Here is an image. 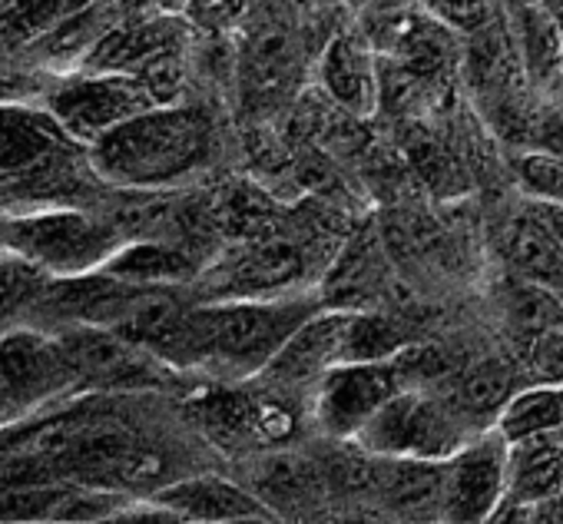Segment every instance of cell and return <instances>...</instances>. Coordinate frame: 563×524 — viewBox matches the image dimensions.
<instances>
[{
  "label": "cell",
  "instance_id": "5bb4252c",
  "mask_svg": "<svg viewBox=\"0 0 563 524\" xmlns=\"http://www.w3.org/2000/svg\"><path fill=\"white\" fill-rule=\"evenodd\" d=\"M153 501L173 511L176 521H272L275 517V507L262 494L219 474L169 481L153 494Z\"/></svg>",
  "mask_w": 563,
  "mask_h": 524
},
{
  "label": "cell",
  "instance_id": "4316f807",
  "mask_svg": "<svg viewBox=\"0 0 563 524\" xmlns=\"http://www.w3.org/2000/svg\"><path fill=\"white\" fill-rule=\"evenodd\" d=\"M14 408H18V402L11 399V392L4 389V382H0V422H4Z\"/></svg>",
  "mask_w": 563,
  "mask_h": 524
},
{
  "label": "cell",
  "instance_id": "7c38bea8",
  "mask_svg": "<svg viewBox=\"0 0 563 524\" xmlns=\"http://www.w3.org/2000/svg\"><path fill=\"white\" fill-rule=\"evenodd\" d=\"M444 461L372 455L365 491H372L382 501V507L391 511L395 517H408V521L444 517V474H448Z\"/></svg>",
  "mask_w": 563,
  "mask_h": 524
},
{
  "label": "cell",
  "instance_id": "484cf974",
  "mask_svg": "<svg viewBox=\"0 0 563 524\" xmlns=\"http://www.w3.org/2000/svg\"><path fill=\"white\" fill-rule=\"evenodd\" d=\"M533 216L540 219V226L563 245V206H543V203H533Z\"/></svg>",
  "mask_w": 563,
  "mask_h": 524
},
{
  "label": "cell",
  "instance_id": "f546056e",
  "mask_svg": "<svg viewBox=\"0 0 563 524\" xmlns=\"http://www.w3.org/2000/svg\"><path fill=\"white\" fill-rule=\"evenodd\" d=\"M556 24H560V34H563V8L556 11Z\"/></svg>",
  "mask_w": 563,
  "mask_h": 524
},
{
  "label": "cell",
  "instance_id": "8992f818",
  "mask_svg": "<svg viewBox=\"0 0 563 524\" xmlns=\"http://www.w3.org/2000/svg\"><path fill=\"white\" fill-rule=\"evenodd\" d=\"M405 362L408 349L391 359H362L335 365L312 392L322 432L332 438L355 441V435L372 422V415L401 389H408Z\"/></svg>",
  "mask_w": 563,
  "mask_h": 524
},
{
  "label": "cell",
  "instance_id": "7402d4cb",
  "mask_svg": "<svg viewBox=\"0 0 563 524\" xmlns=\"http://www.w3.org/2000/svg\"><path fill=\"white\" fill-rule=\"evenodd\" d=\"M514 179L523 196L543 206H563V153L523 150L514 156Z\"/></svg>",
  "mask_w": 563,
  "mask_h": 524
},
{
  "label": "cell",
  "instance_id": "e0dca14e",
  "mask_svg": "<svg viewBox=\"0 0 563 524\" xmlns=\"http://www.w3.org/2000/svg\"><path fill=\"white\" fill-rule=\"evenodd\" d=\"M103 270L126 283H136V286H173V283L192 280L196 262L186 249H179L173 242L130 239L110 255Z\"/></svg>",
  "mask_w": 563,
  "mask_h": 524
},
{
  "label": "cell",
  "instance_id": "5b68a950",
  "mask_svg": "<svg viewBox=\"0 0 563 524\" xmlns=\"http://www.w3.org/2000/svg\"><path fill=\"white\" fill-rule=\"evenodd\" d=\"M153 107L159 100L143 77L113 70H87L51 94V113L80 146H93L103 133Z\"/></svg>",
  "mask_w": 563,
  "mask_h": 524
},
{
  "label": "cell",
  "instance_id": "ba28073f",
  "mask_svg": "<svg viewBox=\"0 0 563 524\" xmlns=\"http://www.w3.org/2000/svg\"><path fill=\"white\" fill-rule=\"evenodd\" d=\"M444 474V521H487L510 488V441L490 428L461 445Z\"/></svg>",
  "mask_w": 563,
  "mask_h": 524
},
{
  "label": "cell",
  "instance_id": "9c48e42d",
  "mask_svg": "<svg viewBox=\"0 0 563 524\" xmlns=\"http://www.w3.org/2000/svg\"><path fill=\"white\" fill-rule=\"evenodd\" d=\"M306 255L292 242H249L232 249L209 273V299L289 296L302 283Z\"/></svg>",
  "mask_w": 563,
  "mask_h": 524
},
{
  "label": "cell",
  "instance_id": "277c9868",
  "mask_svg": "<svg viewBox=\"0 0 563 524\" xmlns=\"http://www.w3.org/2000/svg\"><path fill=\"white\" fill-rule=\"evenodd\" d=\"M471 438L464 408L408 385L372 415V422L355 435V445L385 458L444 461Z\"/></svg>",
  "mask_w": 563,
  "mask_h": 524
},
{
  "label": "cell",
  "instance_id": "4fadbf2b",
  "mask_svg": "<svg viewBox=\"0 0 563 524\" xmlns=\"http://www.w3.org/2000/svg\"><path fill=\"white\" fill-rule=\"evenodd\" d=\"M319 77L325 94L352 117L365 120L382 103V67L375 41L362 34H339L325 44L319 61Z\"/></svg>",
  "mask_w": 563,
  "mask_h": 524
},
{
  "label": "cell",
  "instance_id": "7a4b0ae2",
  "mask_svg": "<svg viewBox=\"0 0 563 524\" xmlns=\"http://www.w3.org/2000/svg\"><path fill=\"white\" fill-rule=\"evenodd\" d=\"M87 156L117 189H173L212 163L216 127L199 107L159 103L103 133Z\"/></svg>",
  "mask_w": 563,
  "mask_h": 524
},
{
  "label": "cell",
  "instance_id": "ffe728a7",
  "mask_svg": "<svg viewBox=\"0 0 563 524\" xmlns=\"http://www.w3.org/2000/svg\"><path fill=\"white\" fill-rule=\"evenodd\" d=\"M77 481H24L0 484V521H57Z\"/></svg>",
  "mask_w": 563,
  "mask_h": 524
},
{
  "label": "cell",
  "instance_id": "d6986e66",
  "mask_svg": "<svg viewBox=\"0 0 563 524\" xmlns=\"http://www.w3.org/2000/svg\"><path fill=\"white\" fill-rule=\"evenodd\" d=\"M126 18L123 0H97V4L70 14L44 34V54L57 61H87L93 47Z\"/></svg>",
  "mask_w": 563,
  "mask_h": 524
},
{
  "label": "cell",
  "instance_id": "603a6c76",
  "mask_svg": "<svg viewBox=\"0 0 563 524\" xmlns=\"http://www.w3.org/2000/svg\"><path fill=\"white\" fill-rule=\"evenodd\" d=\"M90 4H97V0H14V8L0 31L11 41H34Z\"/></svg>",
  "mask_w": 563,
  "mask_h": 524
},
{
  "label": "cell",
  "instance_id": "cb8c5ba5",
  "mask_svg": "<svg viewBox=\"0 0 563 524\" xmlns=\"http://www.w3.org/2000/svg\"><path fill=\"white\" fill-rule=\"evenodd\" d=\"M421 8L454 34L474 37L500 21L504 0H421Z\"/></svg>",
  "mask_w": 563,
  "mask_h": 524
},
{
  "label": "cell",
  "instance_id": "83f0119b",
  "mask_svg": "<svg viewBox=\"0 0 563 524\" xmlns=\"http://www.w3.org/2000/svg\"><path fill=\"white\" fill-rule=\"evenodd\" d=\"M11 8H14V0H0V28H4V21H8V14H11Z\"/></svg>",
  "mask_w": 563,
  "mask_h": 524
},
{
  "label": "cell",
  "instance_id": "6da1fadb",
  "mask_svg": "<svg viewBox=\"0 0 563 524\" xmlns=\"http://www.w3.org/2000/svg\"><path fill=\"white\" fill-rule=\"evenodd\" d=\"M322 306V293L209 299L202 306H183L153 346V356L173 365H206L222 375L255 379L286 346V339Z\"/></svg>",
  "mask_w": 563,
  "mask_h": 524
},
{
  "label": "cell",
  "instance_id": "52a82bcc",
  "mask_svg": "<svg viewBox=\"0 0 563 524\" xmlns=\"http://www.w3.org/2000/svg\"><path fill=\"white\" fill-rule=\"evenodd\" d=\"M352 319L355 309L322 306L286 339V346L255 379H262L275 392H316L335 365L349 362Z\"/></svg>",
  "mask_w": 563,
  "mask_h": 524
},
{
  "label": "cell",
  "instance_id": "2e32d148",
  "mask_svg": "<svg viewBox=\"0 0 563 524\" xmlns=\"http://www.w3.org/2000/svg\"><path fill=\"white\" fill-rule=\"evenodd\" d=\"M510 445L527 441H550L560 445L563 438V385L543 382L533 389H523L504 402L494 425Z\"/></svg>",
  "mask_w": 563,
  "mask_h": 524
},
{
  "label": "cell",
  "instance_id": "44dd1931",
  "mask_svg": "<svg viewBox=\"0 0 563 524\" xmlns=\"http://www.w3.org/2000/svg\"><path fill=\"white\" fill-rule=\"evenodd\" d=\"M47 270L37 262L0 245V323L14 319L21 309H31L47 286Z\"/></svg>",
  "mask_w": 563,
  "mask_h": 524
},
{
  "label": "cell",
  "instance_id": "30bf717a",
  "mask_svg": "<svg viewBox=\"0 0 563 524\" xmlns=\"http://www.w3.org/2000/svg\"><path fill=\"white\" fill-rule=\"evenodd\" d=\"M0 382H4V389L21 408L51 399L54 392L80 379L60 336L14 329L0 336Z\"/></svg>",
  "mask_w": 563,
  "mask_h": 524
},
{
  "label": "cell",
  "instance_id": "4dcf8cb0",
  "mask_svg": "<svg viewBox=\"0 0 563 524\" xmlns=\"http://www.w3.org/2000/svg\"><path fill=\"white\" fill-rule=\"evenodd\" d=\"M560 94H563V90H560Z\"/></svg>",
  "mask_w": 563,
  "mask_h": 524
},
{
  "label": "cell",
  "instance_id": "9a60e30c",
  "mask_svg": "<svg viewBox=\"0 0 563 524\" xmlns=\"http://www.w3.org/2000/svg\"><path fill=\"white\" fill-rule=\"evenodd\" d=\"M80 143L51 113H34L21 107H0V183L24 176Z\"/></svg>",
  "mask_w": 563,
  "mask_h": 524
},
{
  "label": "cell",
  "instance_id": "ac0fdd59",
  "mask_svg": "<svg viewBox=\"0 0 563 524\" xmlns=\"http://www.w3.org/2000/svg\"><path fill=\"white\" fill-rule=\"evenodd\" d=\"M382 252L375 236H355L339 262L335 270L329 273V283L322 290L325 306H342V309H362L365 299H372L378 293L382 283Z\"/></svg>",
  "mask_w": 563,
  "mask_h": 524
},
{
  "label": "cell",
  "instance_id": "8fae6325",
  "mask_svg": "<svg viewBox=\"0 0 563 524\" xmlns=\"http://www.w3.org/2000/svg\"><path fill=\"white\" fill-rule=\"evenodd\" d=\"M183 28L176 14H126L84 61L87 70H113L146 77L163 61L179 57Z\"/></svg>",
  "mask_w": 563,
  "mask_h": 524
},
{
  "label": "cell",
  "instance_id": "f1b7e54d",
  "mask_svg": "<svg viewBox=\"0 0 563 524\" xmlns=\"http://www.w3.org/2000/svg\"><path fill=\"white\" fill-rule=\"evenodd\" d=\"M537 4H540V8H547V11H553V14H556V11H560V8H563V0H537Z\"/></svg>",
  "mask_w": 563,
  "mask_h": 524
},
{
  "label": "cell",
  "instance_id": "d4e9b609",
  "mask_svg": "<svg viewBox=\"0 0 563 524\" xmlns=\"http://www.w3.org/2000/svg\"><path fill=\"white\" fill-rule=\"evenodd\" d=\"M192 0H123L126 14H183Z\"/></svg>",
  "mask_w": 563,
  "mask_h": 524
},
{
  "label": "cell",
  "instance_id": "3957f363",
  "mask_svg": "<svg viewBox=\"0 0 563 524\" xmlns=\"http://www.w3.org/2000/svg\"><path fill=\"white\" fill-rule=\"evenodd\" d=\"M126 239L110 219H93L74 206H47L11 216L0 226V245L37 262L51 276L103 270Z\"/></svg>",
  "mask_w": 563,
  "mask_h": 524
}]
</instances>
